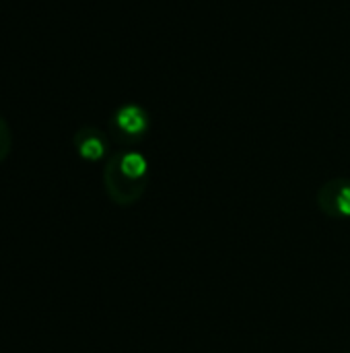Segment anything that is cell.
Here are the masks:
<instances>
[{
	"label": "cell",
	"mask_w": 350,
	"mask_h": 353,
	"mask_svg": "<svg viewBox=\"0 0 350 353\" xmlns=\"http://www.w3.org/2000/svg\"><path fill=\"white\" fill-rule=\"evenodd\" d=\"M118 126L128 134H140L146 128V116L136 105H126L118 112Z\"/></svg>",
	"instance_id": "1"
},
{
	"label": "cell",
	"mask_w": 350,
	"mask_h": 353,
	"mask_svg": "<svg viewBox=\"0 0 350 353\" xmlns=\"http://www.w3.org/2000/svg\"><path fill=\"white\" fill-rule=\"evenodd\" d=\"M122 172L128 176V178H140L144 172H146V161L142 155L138 153H128L124 155L122 159Z\"/></svg>",
	"instance_id": "2"
},
{
	"label": "cell",
	"mask_w": 350,
	"mask_h": 353,
	"mask_svg": "<svg viewBox=\"0 0 350 353\" xmlns=\"http://www.w3.org/2000/svg\"><path fill=\"white\" fill-rule=\"evenodd\" d=\"M78 149H80V155L85 159H99L103 155V143L99 139H95V137L87 139Z\"/></svg>",
	"instance_id": "3"
},
{
	"label": "cell",
	"mask_w": 350,
	"mask_h": 353,
	"mask_svg": "<svg viewBox=\"0 0 350 353\" xmlns=\"http://www.w3.org/2000/svg\"><path fill=\"white\" fill-rule=\"evenodd\" d=\"M338 207L344 215H350V188H344L338 196Z\"/></svg>",
	"instance_id": "4"
}]
</instances>
